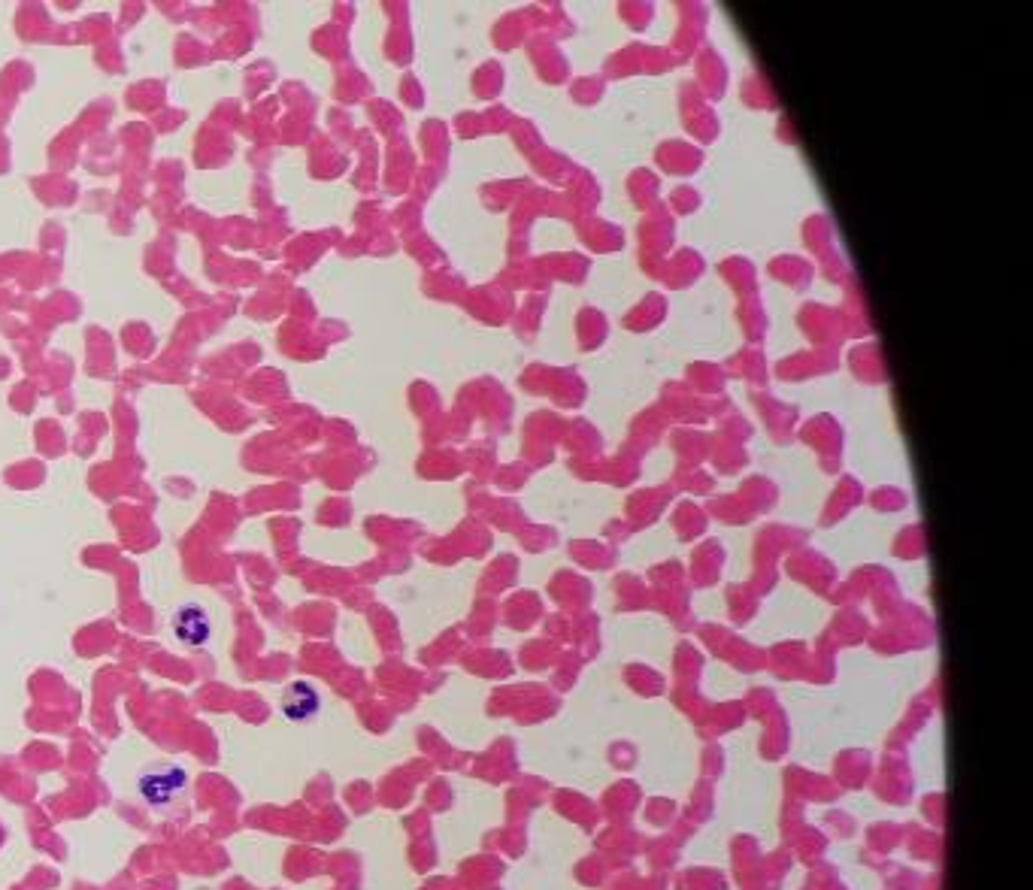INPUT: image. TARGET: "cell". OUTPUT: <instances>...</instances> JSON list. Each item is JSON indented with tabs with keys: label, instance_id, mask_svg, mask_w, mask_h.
Listing matches in <instances>:
<instances>
[{
	"label": "cell",
	"instance_id": "6da1fadb",
	"mask_svg": "<svg viewBox=\"0 0 1033 890\" xmlns=\"http://www.w3.org/2000/svg\"><path fill=\"white\" fill-rule=\"evenodd\" d=\"M188 785V775L182 766H152L137 778V791L143 797V803H149L152 809H164L170 806Z\"/></svg>",
	"mask_w": 1033,
	"mask_h": 890
},
{
	"label": "cell",
	"instance_id": "7a4b0ae2",
	"mask_svg": "<svg viewBox=\"0 0 1033 890\" xmlns=\"http://www.w3.org/2000/svg\"><path fill=\"white\" fill-rule=\"evenodd\" d=\"M173 627H176V636L188 645V648H200L206 645V639H210L213 627H210V615H206L200 606L188 603L176 612L173 618Z\"/></svg>",
	"mask_w": 1033,
	"mask_h": 890
},
{
	"label": "cell",
	"instance_id": "3957f363",
	"mask_svg": "<svg viewBox=\"0 0 1033 890\" xmlns=\"http://www.w3.org/2000/svg\"><path fill=\"white\" fill-rule=\"evenodd\" d=\"M319 694L313 691V688H309L306 682H297V685H291L288 691H285V697H282V715L288 718V721H309V718H313L316 712H319Z\"/></svg>",
	"mask_w": 1033,
	"mask_h": 890
}]
</instances>
